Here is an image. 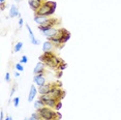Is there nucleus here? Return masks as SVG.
<instances>
[{
    "mask_svg": "<svg viewBox=\"0 0 121 120\" xmlns=\"http://www.w3.org/2000/svg\"><path fill=\"white\" fill-rule=\"evenodd\" d=\"M56 2L54 1H46L42 6L38 9V10L36 12V15L38 16H49L53 15L55 13V9H56Z\"/></svg>",
    "mask_w": 121,
    "mask_h": 120,
    "instance_id": "obj_1",
    "label": "nucleus"
},
{
    "mask_svg": "<svg viewBox=\"0 0 121 120\" xmlns=\"http://www.w3.org/2000/svg\"><path fill=\"white\" fill-rule=\"evenodd\" d=\"M37 112L39 114L42 120H57V119H60V117H61L60 114L50 110V108L48 107H43L42 109H39Z\"/></svg>",
    "mask_w": 121,
    "mask_h": 120,
    "instance_id": "obj_2",
    "label": "nucleus"
},
{
    "mask_svg": "<svg viewBox=\"0 0 121 120\" xmlns=\"http://www.w3.org/2000/svg\"><path fill=\"white\" fill-rule=\"evenodd\" d=\"M40 99L43 102L46 107L48 108H53L56 106V103H58L57 102V99H55V97L51 96L50 94H45V95H40Z\"/></svg>",
    "mask_w": 121,
    "mask_h": 120,
    "instance_id": "obj_3",
    "label": "nucleus"
},
{
    "mask_svg": "<svg viewBox=\"0 0 121 120\" xmlns=\"http://www.w3.org/2000/svg\"><path fill=\"white\" fill-rule=\"evenodd\" d=\"M61 63H62V60L59 59V58H57V57L55 56V55L52 56L48 62H46V64L48 65V66L53 67V69H54V67H58Z\"/></svg>",
    "mask_w": 121,
    "mask_h": 120,
    "instance_id": "obj_4",
    "label": "nucleus"
},
{
    "mask_svg": "<svg viewBox=\"0 0 121 120\" xmlns=\"http://www.w3.org/2000/svg\"><path fill=\"white\" fill-rule=\"evenodd\" d=\"M56 24V20H54V19H50L47 23H45L43 25H39V27H38V29L40 30L42 32L43 31H47V30H49V29H51V28H53V26Z\"/></svg>",
    "mask_w": 121,
    "mask_h": 120,
    "instance_id": "obj_5",
    "label": "nucleus"
},
{
    "mask_svg": "<svg viewBox=\"0 0 121 120\" xmlns=\"http://www.w3.org/2000/svg\"><path fill=\"white\" fill-rule=\"evenodd\" d=\"M33 80H34V83L36 84V85H38L39 87L46 84V79H45V77H43V73H40L35 75Z\"/></svg>",
    "mask_w": 121,
    "mask_h": 120,
    "instance_id": "obj_6",
    "label": "nucleus"
},
{
    "mask_svg": "<svg viewBox=\"0 0 121 120\" xmlns=\"http://www.w3.org/2000/svg\"><path fill=\"white\" fill-rule=\"evenodd\" d=\"M28 3L33 10H38L40 6L43 5V0H28Z\"/></svg>",
    "mask_w": 121,
    "mask_h": 120,
    "instance_id": "obj_7",
    "label": "nucleus"
},
{
    "mask_svg": "<svg viewBox=\"0 0 121 120\" xmlns=\"http://www.w3.org/2000/svg\"><path fill=\"white\" fill-rule=\"evenodd\" d=\"M50 19L49 17H47V16H38V15H35L34 17V21L35 23H37L38 25H43L45 23H47Z\"/></svg>",
    "mask_w": 121,
    "mask_h": 120,
    "instance_id": "obj_8",
    "label": "nucleus"
},
{
    "mask_svg": "<svg viewBox=\"0 0 121 120\" xmlns=\"http://www.w3.org/2000/svg\"><path fill=\"white\" fill-rule=\"evenodd\" d=\"M52 88L51 84H45V85L40 86L39 89H38V93L40 95H45V94H49V92H50V90Z\"/></svg>",
    "mask_w": 121,
    "mask_h": 120,
    "instance_id": "obj_9",
    "label": "nucleus"
},
{
    "mask_svg": "<svg viewBox=\"0 0 121 120\" xmlns=\"http://www.w3.org/2000/svg\"><path fill=\"white\" fill-rule=\"evenodd\" d=\"M58 31H59V29H57V28H51V29L47 30V31H43V34L45 35L46 37H48V39H50L51 37H53L55 34L58 33Z\"/></svg>",
    "mask_w": 121,
    "mask_h": 120,
    "instance_id": "obj_10",
    "label": "nucleus"
},
{
    "mask_svg": "<svg viewBox=\"0 0 121 120\" xmlns=\"http://www.w3.org/2000/svg\"><path fill=\"white\" fill-rule=\"evenodd\" d=\"M9 17L10 18H15V17H21L20 13L18 12V7L16 6L15 4H13L10 6V9H9Z\"/></svg>",
    "mask_w": 121,
    "mask_h": 120,
    "instance_id": "obj_11",
    "label": "nucleus"
},
{
    "mask_svg": "<svg viewBox=\"0 0 121 120\" xmlns=\"http://www.w3.org/2000/svg\"><path fill=\"white\" fill-rule=\"evenodd\" d=\"M36 93H37V90H36V88H35V86L31 85V87H30V91H29V95H28V102L29 103H31L32 100L34 99Z\"/></svg>",
    "mask_w": 121,
    "mask_h": 120,
    "instance_id": "obj_12",
    "label": "nucleus"
},
{
    "mask_svg": "<svg viewBox=\"0 0 121 120\" xmlns=\"http://www.w3.org/2000/svg\"><path fill=\"white\" fill-rule=\"evenodd\" d=\"M52 49H53V43H52L51 40H47V42L43 43V52H51Z\"/></svg>",
    "mask_w": 121,
    "mask_h": 120,
    "instance_id": "obj_13",
    "label": "nucleus"
},
{
    "mask_svg": "<svg viewBox=\"0 0 121 120\" xmlns=\"http://www.w3.org/2000/svg\"><path fill=\"white\" fill-rule=\"evenodd\" d=\"M43 66H45V63L43 62H38V63L35 65V69H34V73L37 75V73H43Z\"/></svg>",
    "mask_w": 121,
    "mask_h": 120,
    "instance_id": "obj_14",
    "label": "nucleus"
},
{
    "mask_svg": "<svg viewBox=\"0 0 121 120\" xmlns=\"http://www.w3.org/2000/svg\"><path fill=\"white\" fill-rule=\"evenodd\" d=\"M43 107H46L45 106V103H43V102L42 99H37L36 102H34V108H35V110H39V109H42V108H43Z\"/></svg>",
    "mask_w": 121,
    "mask_h": 120,
    "instance_id": "obj_15",
    "label": "nucleus"
},
{
    "mask_svg": "<svg viewBox=\"0 0 121 120\" xmlns=\"http://www.w3.org/2000/svg\"><path fill=\"white\" fill-rule=\"evenodd\" d=\"M29 120H42V118H40L39 114H38V112H36V113H33L31 115V117L29 118Z\"/></svg>",
    "mask_w": 121,
    "mask_h": 120,
    "instance_id": "obj_16",
    "label": "nucleus"
},
{
    "mask_svg": "<svg viewBox=\"0 0 121 120\" xmlns=\"http://www.w3.org/2000/svg\"><path fill=\"white\" fill-rule=\"evenodd\" d=\"M22 47H23V43H21V42L17 43L15 46V52H19L22 49Z\"/></svg>",
    "mask_w": 121,
    "mask_h": 120,
    "instance_id": "obj_17",
    "label": "nucleus"
},
{
    "mask_svg": "<svg viewBox=\"0 0 121 120\" xmlns=\"http://www.w3.org/2000/svg\"><path fill=\"white\" fill-rule=\"evenodd\" d=\"M16 69H17L18 72H23V70H24V67H23V65H22V63H20V62H19V63L16 64Z\"/></svg>",
    "mask_w": 121,
    "mask_h": 120,
    "instance_id": "obj_18",
    "label": "nucleus"
},
{
    "mask_svg": "<svg viewBox=\"0 0 121 120\" xmlns=\"http://www.w3.org/2000/svg\"><path fill=\"white\" fill-rule=\"evenodd\" d=\"M19 102H20V97H15V99H13V106H15L16 108L19 107Z\"/></svg>",
    "mask_w": 121,
    "mask_h": 120,
    "instance_id": "obj_19",
    "label": "nucleus"
},
{
    "mask_svg": "<svg viewBox=\"0 0 121 120\" xmlns=\"http://www.w3.org/2000/svg\"><path fill=\"white\" fill-rule=\"evenodd\" d=\"M27 61H28V58H27V56H23L20 60V63H27Z\"/></svg>",
    "mask_w": 121,
    "mask_h": 120,
    "instance_id": "obj_20",
    "label": "nucleus"
},
{
    "mask_svg": "<svg viewBox=\"0 0 121 120\" xmlns=\"http://www.w3.org/2000/svg\"><path fill=\"white\" fill-rule=\"evenodd\" d=\"M66 66H67V65L65 64V63H63V62H62V63H61V64H60L59 66H58V69H59L60 70H64L65 69H66Z\"/></svg>",
    "mask_w": 121,
    "mask_h": 120,
    "instance_id": "obj_21",
    "label": "nucleus"
},
{
    "mask_svg": "<svg viewBox=\"0 0 121 120\" xmlns=\"http://www.w3.org/2000/svg\"><path fill=\"white\" fill-rule=\"evenodd\" d=\"M61 107H62V103H61V102H58V103H56V106H55V109L58 111V110H60V109H61Z\"/></svg>",
    "mask_w": 121,
    "mask_h": 120,
    "instance_id": "obj_22",
    "label": "nucleus"
},
{
    "mask_svg": "<svg viewBox=\"0 0 121 120\" xmlns=\"http://www.w3.org/2000/svg\"><path fill=\"white\" fill-rule=\"evenodd\" d=\"M26 28H27V30H28V32H29V36L33 35V33H32V30H31V28L29 27V25H26Z\"/></svg>",
    "mask_w": 121,
    "mask_h": 120,
    "instance_id": "obj_23",
    "label": "nucleus"
},
{
    "mask_svg": "<svg viewBox=\"0 0 121 120\" xmlns=\"http://www.w3.org/2000/svg\"><path fill=\"white\" fill-rule=\"evenodd\" d=\"M5 81H6V82H9L10 81V76H9V73H7L6 76H5Z\"/></svg>",
    "mask_w": 121,
    "mask_h": 120,
    "instance_id": "obj_24",
    "label": "nucleus"
},
{
    "mask_svg": "<svg viewBox=\"0 0 121 120\" xmlns=\"http://www.w3.org/2000/svg\"><path fill=\"white\" fill-rule=\"evenodd\" d=\"M19 26H20V28L23 26V19H22V18L19 19Z\"/></svg>",
    "mask_w": 121,
    "mask_h": 120,
    "instance_id": "obj_25",
    "label": "nucleus"
},
{
    "mask_svg": "<svg viewBox=\"0 0 121 120\" xmlns=\"http://www.w3.org/2000/svg\"><path fill=\"white\" fill-rule=\"evenodd\" d=\"M0 120H5L4 119V114H3V112H0Z\"/></svg>",
    "mask_w": 121,
    "mask_h": 120,
    "instance_id": "obj_26",
    "label": "nucleus"
},
{
    "mask_svg": "<svg viewBox=\"0 0 121 120\" xmlns=\"http://www.w3.org/2000/svg\"><path fill=\"white\" fill-rule=\"evenodd\" d=\"M15 90H16V87H13L12 91H10V96H13V93H15Z\"/></svg>",
    "mask_w": 121,
    "mask_h": 120,
    "instance_id": "obj_27",
    "label": "nucleus"
},
{
    "mask_svg": "<svg viewBox=\"0 0 121 120\" xmlns=\"http://www.w3.org/2000/svg\"><path fill=\"white\" fill-rule=\"evenodd\" d=\"M15 77H20V73H19V72H15Z\"/></svg>",
    "mask_w": 121,
    "mask_h": 120,
    "instance_id": "obj_28",
    "label": "nucleus"
},
{
    "mask_svg": "<svg viewBox=\"0 0 121 120\" xmlns=\"http://www.w3.org/2000/svg\"><path fill=\"white\" fill-rule=\"evenodd\" d=\"M1 4V10H3L4 9V3H0Z\"/></svg>",
    "mask_w": 121,
    "mask_h": 120,
    "instance_id": "obj_29",
    "label": "nucleus"
},
{
    "mask_svg": "<svg viewBox=\"0 0 121 120\" xmlns=\"http://www.w3.org/2000/svg\"><path fill=\"white\" fill-rule=\"evenodd\" d=\"M13 118H12V117H10V116H7L6 117V118H5V120H12Z\"/></svg>",
    "mask_w": 121,
    "mask_h": 120,
    "instance_id": "obj_30",
    "label": "nucleus"
},
{
    "mask_svg": "<svg viewBox=\"0 0 121 120\" xmlns=\"http://www.w3.org/2000/svg\"><path fill=\"white\" fill-rule=\"evenodd\" d=\"M0 3H4V0H0Z\"/></svg>",
    "mask_w": 121,
    "mask_h": 120,
    "instance_id": "obj_31",
    "label": "nucleus"
},
{
    "mask_svg": "<svg viewBox=\"0 0 121 120\" xmlns=\"http://www.w3.org/2000/svg\"><path fill=\"white\" fill-rule=\"evenodd\" d=\"M21 1V0H16V2H20Z\"/></svg>",
    "mask_w": 121,
    "mask_h": 120,
    "instance_id": "obj_32",
    "label": "nucleus"
},
{
    "mask_svg": "<svg viewBox=\"0 0 121 120\" xmlns=\"http://www.w3.org/2000/svg\"><path fill=\"white\" fill-rule=\"evenodd\" d=\"M24 120H29V118H24Z\"/></svg>",
    "mask_w": 121,
    "mask_h": 120,
    "instance_id": "obj_33",
    "label": "nucleus"
}]
</instances>
